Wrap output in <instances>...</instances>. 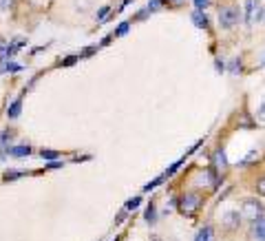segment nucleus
<instances>
[{
	"mask_svg": "<svg viewBox=\"0 0 265 241\" xmlns=\"http://www.w3.org/2000/svg\"><path fill=\"white\" fill-rule=\"evenodd\" d=\"M254 159H259V150H256V148H252V150H250V153H247V155H246V157H243V159H241V166L250 164V162H254Z\"/></svg>",
	"mask_w": 265,
	"mask_h": 241,
	"instance_id": "nucleus-13",
	"label": "nucleus"
},
{
	"mask_svg": "<svg viewBox=\"0 0 265 241\" xmlns=\"http://www.w3.org/2000/svg\"><path fill=\"white\" fill-rule=\"evenodd\" d=\"M259 2H254V0H246V22L252 24L254 22V14L259 11Z\"/></svg>",
	"mask_w": 265,
	"mask_h": 241,
	"instance_id": "nucleus-7",
	"label": "nucleus"
},
{
	"mask_svg": "<svg viewBox=\"0 0 265 241\" xmlns=\"http://www.w3.org/2000/svg\"><path fill=\"white\" fill-rule=\"evenodd\" d=\"M199 208H201V195L199 193H186L179 199V210L183 215H194Z\"/></svg>",
	"mask_w": 265,
	"mask_h": 241,
	"instance_id": "nucleus-2",
	"label": "nucleus"
},
{
	"mask_svg": "<svg viewBox=\"0 0 265 241\" xmlns=\"http://www.w3.org/2000/svg\"><path fill=\"white\" fill-rule=\"evenodd\" d=\"M164 177H166V175H161V177H157V179H153V182H148V184H146V186H144V193H148V190H153V188H157L159 184L164 182Z\"/></svg>",
	"mask_w": 265,
	"mask_h": 241,
	"instance_id": "nucleus-15",
	"label": "nucleus"
},
{
	"mask_svg": "<svg viewBox=\"0 0 265 241\" xmlns=\"http://www.w3.org/2000/svg\"><path fill=\"white\" fill-rule=\"evenodd\" d=\"M230 71H232V73H236V71H241V64H239V62H236V60H234V62H232V64H230Z\"/></svg>",
	"mask_w": 265,
	"mask_h": 241,
	"instance_id": "nucleus-24",
	"label": "nucleus"
},
{
	"mask_svg": "<svg viewBox=\"0 0 265 241\" xmlns=\"http://www.w3.org/2000/svg\"><path fill=\"white\" fill-rule=\"evenodd\" d=\"M141 199L140 197H130L128 202H126V210H135V208H140Z\"/></svg>",
	"mask_w": 265,
	"mask_h": 241,
	"instance_id": "nucleus-16",
	"label": "nucleus"
},
{
	"mask_svg": "<svg viewBox=\"0 0 265 241\" xmlns=\"http://www.w3.org/2000/svg\"><path fill=\"white\" fill-rule=\"evenodd\" d=\"M239 223H241V212L239 210H228L223 215V226L226 228H239Z\"/></svg>",
	"mask_w": 265,
	"mask_h": 241,
	"instance_id": "nucleus-5",
	"label": "nucleus"
},
{
	"mask_svg": "<svg viewBox=\"0 0 265 241\" xmlns=\"http://www.w3.org/2000/svg\"><path fill=\"white\" fill-rule=\"evenodd\" d=\"M241 219H247V222H256V219L263 217V206H261V202H256V199H246L241 206Z\"/></svg>",
	"mask_w": 265,
	"mask_h": 241,
	"instance_id": "nucleus-1",
	"label": "nucleus"
},
{
	"mask_svg": "<svg viewBox=\"0 0 265 241\" xmlns=\"http://www.w3.org/2000/svg\"><path fill=\"white\" fill-rule=\"evenodd\" d=\"M128 27H130V22H122V24H120V29L115 31V36H124L126 31H128Z\"/></svg>",
	"mask_w": 265,
	"mask_h": 241,
	"instance_id": "nucleus-21",
	"label": "nucleus"
},
{
	"mask_svg": "<svg viewBox=\"0 0 265 241\" xmlns=\"http://www.w3.org/2000/svg\"><path fill=\"white\" fill-rule=\"evenodd\" d=\"M60 166H64L62 162H51V164H49V168H60Z\"/></svg>",
	"mask_w": 265,
	"mask_h": 241,
	"instance_id": "nucleus-26",
	"label": "nucleus"
},
{
	"mask_svg": "<svg viewBox=\"0 0 265 241\" xmlns=\"http://www.w3.org/2000/svg\"><path fill=\"white\" fill-rule=\"evenodd\" d=\"M14 2H16V0H0V9H2V11H9L11 7H14Z\"/></svg>",
	"mask_w": 265,
	"mask_h": 241,
	"instance_id": "nucleus-19",
	"label": "nucleus"
},
{
	"mask_svg": "<svg viewBox=\"0 0 265 241\" xmlns=\"http://www.w3.org/2000/svg\"><path fill=\"white\" fill-rule=\"evenodd\" d=\"M18 177H22V173H20V170H7V173H5L7 182H11V179H18Z\"/></svg>",
	"mask_w": 265,
	"mask_h": 241,
	"instance_id": "nucleus-18",
	"label": "nucleus"
},
{
	"mask_svg": "<svg viewBox=\"0 0 265 241\" xmlns=\"http://www.w3.org/2000/svg\"><path fill=\"white\" fill-rule=\"evenodd\" d=\"M256 113H259V120L265 122V97H263V102H261V106H259V111Z\"/></svg>",
	"mask_w": 265,
	"mask_h": 241,
	"instance_id": "nucleus-22",
	"label": "nucleus"
},
{
	"mask_svg": "<svg viewBox=\"0 0 265 241\" xmlns=\"http://www.w3.org/2000/svg\"><path fill=\"white\" fill-rule=\"evenodd\" d=\"M212 166H214L217 170H226L228 159H226V150H223V148L214 150V155H212Z\"/></svg>",
	"mask_w": 265,
	"mask_h": 241,
	"instance_id": "nucleus-6",
	"label": "nucleus"
},
{
	"mask_svg": "<svg viewBox=\"0 0 265 241\" xmlns=\"http://www.w3.org/2000/svg\"><path fill=\"white\" fill-rule=\"evenodd\" d=\"M256 190H259V193H261V195H265V177H263V179H261V182H259V184H256Z\"/></svg>",
	"mask_w": 265,
	"mask_h": 241,
	"instance_id": "nucleus-23",
	"label": "nucleus"
},
{
	"mask_svg": "<svg viewBox=\"0 0 265 241\" xmlns=\"http://www.w3.org/2000/svg\"><path fill=\"white\" fill-rule=\"evenodd\" d=\"M236 22H239V9L236 7L226 5L219 9V24H221L223 29H232Z\"/></svg>",
	"mask_w": 265,
	"mask_h": 241,
	"instance_id": "nucleus-3",
	"label": "nucleus"
},
{
	"mask_svg": "<svg viewBox=\"0 0 265 241\" xmlns=\"http://www.w3.org/2000/svg\"><path fill=\"white\" fill-rule=\"evenodd\" d=\"M193 22L197 24L199 29H206V27H208V16L203 14V11H194V14H193Z\"/></svg>",
	"mask_w": 265,
	"mask_h": 241,
	"instance_id": "nucleus-10",
	"label": "nucleus"
},
{
	"mask_svg": "<svg viewBox=\"0 0 265 241\" xmlns=\"http://www.w3.org/2000/svg\"><path fill=\"white\" fill-rule=\"evenodd\" d=\"M208 5H210V0H194V7H197V11H203Z\"/></svg>",
	"mask_w": 265,
	"mask_h": 241,
	"instance_id": "nucleus-20",
	"label": "nucleus"
},
{
	"mask_svg": "<svg viewBox=\"0 0 265 241\" xmlns=\"http://www.w3.org/2000/svg\"><path fill=\"white\" fill-rule=\"evenodd\" d=\"M58 155L60 153H55V150H40V157H42V159H58Z\"/></svg>",
	"mask_w": 265,
	"mask_h": 241,
	"instance_id": "nucleus-17",
	"label": "nucleus"
},
{
	"mask_svg": "<svg viewBox=\"0 0 265 241\" xmlns=\"http://www.w3.org/2000/svg\"><path fill=\"white\" fill-rule=\"evenodd\" d=\"M106 14H108V7H102V11H100V14H97V20H102Z\"/></svg>",
	"mask_w": 265,
	"mask_h": 241,
	"instance_id": "nucleus-25",
	"label": "nucleus"
},
{
	"mask_svg": "<svg viewBox=\"0 0 265 241\" xmlns=\"http://www.w3.org/2000/svg\"><path fill=\"white\" fill-rule=\"evenodd\" d=\"M0 71H20V64L11 62V60H5V62H2V67H0Z\"/></svg>",
	"mask_w": 265,
	"mask_h": 241,
	"instance_id": "nucleus-14",
	"label": "nucleus"
},
{
	"mask_svg": "<svg viewBox=\"0 0 265 241\" xmlns=\"http://www.w3.org/2000/svg\"><path fill=\"white\" fill-rule=\"evenodd\" d=\"M20 109H22V100H14L9 106H7V117H11V120H16V117L20 115Z\"/></svg>",
	"mask_w": 265,
	"mask_h": 241,
	"instance_id": "nucleus-8",
	"label": "nucleus"
},
{
	"mask_svg": "<svg viewBox=\"0 0 265 241\" xmlns=\"http://www.w3.org/2000/svg\"><path fill=\"white\" fill-rule=\"evenodd\" d=\"M146 222H148V223L157 222V208H155V204H150V206L146 208Z\"/></svg>",
	"mask_w": 265,
	"mask_h": 241,
	"instance_id": "nucleus-11",
	"label": "nucleus"
},
{
	"mask_svg": "<svg viewBox=\"0 0 265 241\" xmlns=\"http://www.w3.org/2000/svg\"><path fill=\"white\" fill-rule=\"evenodd\" d=\"M250 239L252 241H265V217L252 222V226H250Z\"/></svg>",
	"mask_w": 265,
	"mask_h": 241,
	"instance_id": "nucleus-4",
	"label": "nucleus"
},
{
	"mask_svg": "<svg viewBox=\"0 0 265 241\" xmlns=\"http://www.w3.org/2000/svg\"><path fill=\"white\" fill-rule=\"evenodd\" d=\"M210 237H212V228L206 226V228L199 230V235H197V239H194V241H210Z\"/></svg>",
	"mask_w": 265,
	"mask_h": 241,
	"instance_id": "nucleus-12",
	"label": "nucleus"
},
{
	"mask_svg": "<svg viewBox=\"0 0 265 241\" xmlns=\"http://www.w3.org/2000/svg\"><path fill=\"white\" fill-rule=\"evenodd\" d=\"M261 60H263V64H265V51H263V53H261Z\"/></svg>",
	"mask_w": 265,
	"mask_h": 241,
	"instance_id": "nucleus-27",
	"label": "nucleus"
},
{
	"mask_svg": "<svg viewBox=\"0 0 265 241\" xmlns=\"http://www.w3.org/2000/svg\"><path fill=\"white\" fill-rule=\"evenodd\" d=\"M9 155L11 157H27V155H31V146H27V144L14 146V148H9Z\"/></svg>",
	"mask_w": 265,
	"mask_h": 241,
	"instance_id": "nucleus-9",
	"label": "nucleus"
}]
</instances>
